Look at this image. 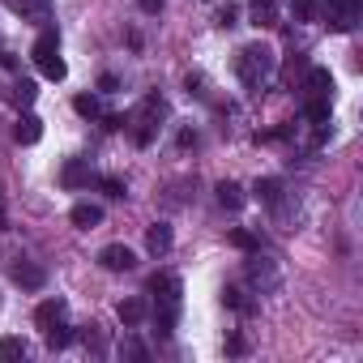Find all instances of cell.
Returning <instances> with one entry per match:
<instances>
[{
    "label": "cell",
    "mask_w": 363,
    "mask_h": 363,
    "mask_svg": "<svg viewBox=\"0 0 363 363\" xmlns=\"http://www.w3.org/2000/svg\"><path fill=\"white\" fill-rule=\"evenodd\" d=\"M150 295H154V325H158V337H171L175 320H179V295H184V286H179L175 274H154L150 278Z\"/></svg>",
    "instance_id": "obj_1"
},
{
    "label": "cell",
    "mask_w": 363,
    "mask_h": 363,
    "mask_svg": "<svg viewBox=\"0 0 363 363\" xmlns=\"http://www.w3.org/2000/svg\"><path fill=\"white\" fill-rule=\"evenodd\" d=\"M235 69H240V82H244L248 90H265V82H269L274 69H278V56H274L265 43H248V48L240 52Z\"/></svg>",
    "instance_id": "obj_2"
},
{
    "label": "cell",
    "mask_w": 363,
    "mask_h": 363,
    "mask_svg": "<svg viewBox=\"0 0 363 363\" xmlns=\"http://www.w3.org/2000/svg\"><path fill=\"white\" fill-rule=\"evenodd\" d=\"M316 13H325L329 30H337V35H350V30L359 26L363 0H320V5H316Z\"/></svg>",
    "instance_id": "obj_3"
},
{
    "label": "cell",
    "mask_w": 363,
    "mask_h": 363,
    "mask_svg": "<svg viewBox=\"0 0 363 363\" xmlns=\"http://www.w3.org/2000/svg\"><path fill=\"white\" fill-rule=\"evenodd\" d=\"M158 116H162V99H158V94H145V103H141V111H137V124H133V141H137L141 150L154 141Z\"/></svg>",
    "instance_id": "obj_4"
},
{
    "label": "cell",
    "mask_w": 363,
    "mask_h": 363,
    "mask_svg": "<svg viewBox=\"0 0 363 363\" xmlns=\"http://www.w3.org/2000/svg\"><path fill=\"white\" fill-rule=\"evenodd\" d=\"M5 9L18 13L22 22H35V26L52 22V0H5Z\"/></svg>",
    "instance_id": "obj_5"
},
{
    "label": "cell",
    "mask_w": 363,
    "mask_h": 363,
    "mask_svg": "<svg viewBox=\"0 0 363 363\" xmlns=\"http://www.w3.org/2000/svg\"><path fill=\"white\" fill-rule=\"evenodd\" d=\"M99 265L111 269V274H128V269H137V252H133L128 244H107V248L99 252Z\"/></svg>",
    "instance_id": "obj_6"
},
{
    "label": "cell",
    "mask_w": 363,
    "mask_h": 363,
    "mask_svg": "<svg viewBox=\"0 0 363 363\" xmlns=\"http://www.w3.org/2000/svg\"><path fill=\"white\" fill-rule=\"evenodd\" d=\"M60 184L73 193V189H86V184H94V171H90V162L86 158H69L65 162V171H60Z\"/></svg>",
    "instance_id": "obj_7"
},
{
    "label": "cell",
    "mask_w": 363,
    "mask_h": 363,
    "mask_svg": "<svg viewBox=\"0 0 363 363\" xmlns=\"http://www.w3.org/2000/svg\"><path fill=\"white\" fill-rule=\"evenodd\" d=\"M9 274H13V282H18V286H26V291H39V286L48 282V269H43V265H35V261H26V257H18V265H13Z\"/></svg>",
    "instance_id": "obj_8"
},
{
    "label": "cell",
    "mask_w": 363,
    "mask_h": 363,
    "mask_svg": "<svg viewBox=\"0 0 363 363\" xmlns=\"http://www.w3.org/2000/svg\"><path fill=\"white\" fill-rule=\"evenodd\" d=\"M248 282H252L257 291H274V286H278V269H274V261L252 257V261H248Z\"/></svg>",
    "instance_id": "obj_9"
},
{
    "label": "cell",
    "mask_w": 363,
    "mask_h": 363,
    "mask_svg": "<svg viewBox=\"0 0 363 363\" xmlns=\"http://www.w3.org/2000/svg\"><path fill=\"white\" fill-rule=\"evenodd\" d=\"M69 223H73V227H82V231H94V227L103 223V210H99V206H90V201H77V206L69 210Z\"/></svg>",
    "instance_id": "obj_10"
},
{
    "label": "cell",
    "mask_w": 363,
    "mask_h": 363,
    "mask_svg": "<svg viewBox=\"0 0 363 363\" xmlns=\"http://www.w3.org/2000/svg\"><path fill=\"white\" fill-rule=\"evenodd\" d=\"M116 316L133 329V325H141L145 316H150V303L141 299V295H133V299H120V308H116Z\"/></svg>",
    "instance_id": "obj_11"
},
{
    "label": "cell",
    "mask_w": 363,
    "mask_h": 363,
    "mask_svg": "<svg viewBox=\"0 0 363 363\" xmlns=\"http://www.w3.org/2000/svg\"><path fill=\"white\" fill-rule=\"evenodd\" d=\"M13 137H18L22 145H35V141L43 137V120H39L35 111H26V116L18 120V128H13Z\"/></svg>",
    "instance_id": "obj_12"
},
{
    "label": "cell",
    "mask_w": 363,
    "mask_h": 363,
    "mask_svg": "<svg viewBox=\"0 0 363 363\" xmlns=\"http://www.w3.org/2000/svg\"><path fill=\"white\" fill-rule=\"evenodd\" d=\"M145 248H150L154 257L171 252V227H167V223H154V227L145 231Z\"/></svg>",
    "instance_id": "obj_13"
},
{
    "label": "cell",
    "mask_w": 363,
    "mask_h": 363,
    "mask_svg": "<svg viewBox=\"0 0 363 363\" xmlns=\"http://www.w3.org/2000/svg\"><path fill=\"white\" fill-rule=\"evenodd\" d=\"M65 308H69L65 299H43V303L35 308V325H39V329H48V325H56V320L65 316Z\"/></svg>",
    "instance_id": "obj_14"
},
{
    "label": "cell",
    "mask_w": 363,
    "mask_h": 363,
    "mask_svg": "<svg viewBox=\"0 0 363 363\" xmlns=\"http://www.w3.org/2000/svg\"><path fill=\"white\" fill-rule=\"evenodd\" d=\"M303 120H312V124H329V94H312V99L303 103Z\"/></svg>",
    "instance_id": "obj_15"
},
{
    "label": "cell",
    "mask_w": 363,
    "mask_h": 363,
    "mask_svg": "<svg viewBox=\"0 0 363 363\" xmlns=\"http://www.w3.org/2000/svg\"><path fill=\"white\" fill-rule=\"evenodd\" d=\"M223 303H227L231 312H244V316H252V312H257V303H252L240 286H223Z\"/></svg>",
    "instance_id": "obj_16"
},
{
    "label": "cell",
    "mask_w": 363,
    "mask_h": 363,
    "mask_svg": "<svg viewBox=\"0 0 363 363\" xmlns=\"http://www.w3.org/2000/svg\"><path fill=\"white\" fill-rule=\"evenodd\" d=\"M77 342V329H69V325H48V350H65V346H73Z\"/></svg>",
    "instance_id": "obj_17"
},
{
    "label": "cell",
    "mask_w": 363,
    "mask_h": 363,
    "mask_svg": "<svg viewBox=\"0 0 363 363\" xmlns=\"http://www.w3.org/2000/svg\"><path fill=\"white\" fill-rule=\"evenodd\" d=\"M218 201H223L227 210H244L248 197H244V189L235 184V179H223V184H218Z\"/></svg>",
    "instance_id": "obj_18"
},
{
    "label": "cell",
    "mask_w": 363,
    "mask_h": 363,
    "mask_svg": "<svg viewBox=\"0 0 363 363\" xmlns=\"http://www.w3.org/2000/svg\"><path fill=\"white\" fill-rule=\"evenodd\" d=\"M308 94H333V73L329 69H308Z\"/></svg>",
    "instance_id": "obj_19"
},
{
    "label": "cell",
    "mask_w": 363,
    "mask_h": 363,
    "mask_svg": "<svg viewBox=\"0 0 363 363\" xmlns=\"http://www.w3.org/2000/svg\"><path fill=\"white\" fill-rule=\"evenodd\" d=\"M52 52H60V35H56V30L48 26V30H43V35L35 39V48H30V56H35V60H43V56H52Z\"/></svg>",
    "instance_id": "obj_20"
},
{
    "label": "cell",
    "mask_w": 363,
    "mask_h": 363,
    "mask_svg": "<svg viewBox=\"0 0 363 363\" xmlns=\"http://www.w3.org/2000/svg\"><path fill=\"white\" fill-rule=\"evenodd\" d=\"M39 69H43V77H48V82H65V77H69V65L60 60V52L43 56V60H39Z\"/></svg>",
    "instance_id": "obj_21"
},
{
    "label": "cell",
    "mask_w": 363,
    "mask_h": 363,
    "mask_svg": "<svg viewBox=\"0 0 363 363\" xmlns=\"http://www.w3.org/2000/svg\"><path fill=\"white\" fill-rule=\"evenodd\" d=\"M252 193H257V201H265V206H278V201H282V184H278V179H257Z\"/></svg>",
    "instance_id": "obj_22"
},
{
    "label": "cell",
    "mask_w": 363,
    "mask_h": 363,
    "mask_svg": "<svg viewBox=\"0 0 363 363\" xmlns=\"http://www.w3.org/2000/svg\"><path fill=\"white\" fill-rule=\"evenodd\" d=\"M26 354H30V346L22 337H0V359H5V363L9 359H26Z\"/></svg>",
    "instance_id": "obj_23"
},
{
    "label": "cell",
    "mask_w": 363,
    "mask_h": 363,
    "mask_svg": "<svg viewBox=\"0 0 363 363\" xmlns=\"http://www.w3.org/2000/svg\"><path fill=\"white\" fill-rule=\"evenodd\" d=\"M35 94H39V86H35L30 77H22V82L13 86V103H18V107H30V103H35Z\"/></svg>",
    "instance_id": "obj_24"
},
{
    "label": "cell",
    "mask_w": 363,
    "mask_h": 363,
    "mask_svg": "<svg viewBox=\"0 0 363 363\" xmlns=\"http://www.w3.org/2000/svg\"><path fill=\"white\" fill-rule=\"evenodd\" d=\"M73 111H77L82 120H94L103 107H99V99H94V94H77V99H73Z\"/></svg>",
    "instance_id": "obj_25"
},
{
    "label": "cell",
    "mask_w": 363,
    "mask_h": 363,
    "mask_svg": "<svg viewBox=\"0 0 363 363\" xmlns=\"http://www.w3.org/2000/svg\"><path fill=\"white\" fill-rule=\"evenodd\" d=\"M291 18L295 22H316L320 13H316V0H291Z\"/></svg>",
    "instance_id": "obj_26"
},
{
    "label": "cell",
    "mask_w": 363,
    "mask_h": 363,
    "mask_svg": "<svg viewBox=\"0 0 363 363\" xmlns=\"http://www.w3.org/2000/svg\"><path fill=\"white\" fill-rule=\"evenodd\" d=\"M252 22L257 26H274V0H252Z\"/></svg>",
    "instance_id": "obj_27"
},
{
    "label": "cell",
    "mask_w": 363,
    "mask_h": 363,
    "mask_svg": "<svg viewBox=\"0 0 363 363\" xmlns=\"http://www.w3.org/2000/svg\"><path fill=\"white\" fill-rule=\"evenodd\" d=\"M231 244H235L240 252H257V235H252V231H244V227H235V231H231Z\"/></svg>",
    "instance_id": "obj_28"
},
{
    "label": "cell",
    "mask_w": 363,
    "mask_h": 363,
    "mask_svg": "<svg viewBox=\"0 0 363 363\" xmlns=\"http://www.w3.org/2000/svg\"><path fill=\"white\" fill-rule=\"evenodd\" d=\"M77 337H82V342H86L90 350H103V346H107V342H103V333H99V325H86V329H82Z\"/></svg>",
    "instance_id": "obj_29"
},
{
    "label": "cell",
    "mask_w": 363,
    "mask_h": 363,
    "mask_svg": "<svg viewBox=\"0 0 363 363\" xmlns=\"http://www.w3.org/2000/svg\"><path fill=\"white\" fill-rule=\"evenodd\" d=\"M120 354H128V359H137V363H145V359H150V350H145L137 337H128V342L120 346Z\"/></svg>",
    "instance_id": "obj_30"
},
{
    "label": "cell",
    "mask_w": 363,
    "mask_h": 363,
    "mask_svg": "<svg viewBox=\"0 0 363 363\" xmlns=\"http://www.w3.org/2000/svg\"><path fill=\"white\" fill-rule=\"evenodd\" d=\"M99 189L107 193V197H124L128 189H124V179H116V175H107V179H99Z\"/></svg>",
    "instance_id": "obj_31"
},
{
    "label": "cell",
    "mask_w": 363,
    "mask_h": 363,
    "mask_svg": "<svg viewBox=\"0 0 363 363\" xmlns=\"http://www.w3.org/2000/svg\"><path fill=\"white\" fill-rule=\"evenodd\" d=\"M244 350H248V337L244 333H231L227 337V354H244Z\"/></svg>",
    "instance_id": "obj_32"
},
{
    "label": "cell",
    "mask_w": 363,
    "mask_h": 363,
    "mask_svg": "<svg viewBox=\"0 0 363 363\" xmlns=\"http://www.w3.org/2000/svg\"><path fill=\"white\" fill-rule=\"evenodd\" d=\"M99 90H103V94H116V90H120L116 73H103V77H99Z\"/></svg>",
    "instance_id": "obj_33"
},
{
    "label": "cell",
    "mask_w": 363,
    "mask_h": 363,
    "mask_svg": "<svg viewBox=\"0 0 363 363\" xmlns=\"http://www.w3.org/2000/svg\"><path fill=\"white\" fill-rule=\"evenodd\" d=\"M124 124H128L124 116H103V128H107V133H116V128H124Z\"/></svg>",
    "instance_id": "obj_34"
},
{
    "label": "cell",
    "mask_w": 363,
    "mask_h": 363,
    "mask_svg": "<svg viewBox=\"0 0 363 363\" xmlns=\"http://www.w3.org/2000/svg\"><path fill=\"white\" fill-rule=\"evenodd\" d=\"M137 5H141L145 13H162V5H167V0H137Z\"/></svg>",
    "instance_id": "obj_35"
},
{
    "label": "cell",
    "mask_w": 363,
    "mask_h": 363,
    "mask_svg": "<svg viewBox=\"0 0 363 363\" xmlns=\"http://www.w3.org/2000/svg\"><path fill=\"white\" fill-rule=\"evenodd\" d=\"M235 18H240V13H235V9H231V5H227V9H223V13H218V26H235Z\"/></svg>",
    "instance_id": "obj_36"
}]
</instances>
